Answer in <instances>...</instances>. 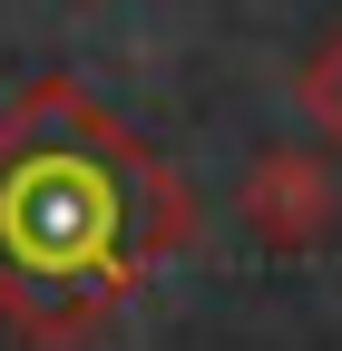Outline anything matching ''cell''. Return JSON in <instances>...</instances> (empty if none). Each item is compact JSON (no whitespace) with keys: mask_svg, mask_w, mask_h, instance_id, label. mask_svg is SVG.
I'll return each instance as SVG.
<instances>
[{"mask_svg":"<svg viewBox=\"0 0 342 351\" xmlns=\"http://www.w3.org/2000/svg\"><path fill=\"white\" fill-rule=\"evenodd\" d=\"M196 244V195L108 98L30 78L0 108V322L30 351L98 341L166 254Z\"/></svg>","mask_w":342,"mask_h":351,"instance_id":"6da1fadb","label":"cell"},{"mask_svg":"<svg viewBox=\"0 0 342 351\" xmlns=\"http://www.w3.org/2000/svg\"><path fill=\"white\" fill-rule=\"evenodd\" d=\"M244 205H254V234H264V244H313V234L332 225V176H323L304 147H274L264 166H254Z\"/></svg>","mask_w":342,"mask_h":351,"instance_id":"7a4b0ae2","label":"cell"},{"mask_svg":"<svg viewBox=\"0 0 342 351\" xmlns=\"http://www.w3.org/2000/svg\"><path fill=\"white\" fill-rule=\"evenodd\" d=\"M293 98H304L313 137H323V147H342V29L323 39L313 59H304V78H293Z\"/></svg>","mask_w":342,"mask_h":351,"instance_id":"3957f363","label":"cell"}]
</instances>
